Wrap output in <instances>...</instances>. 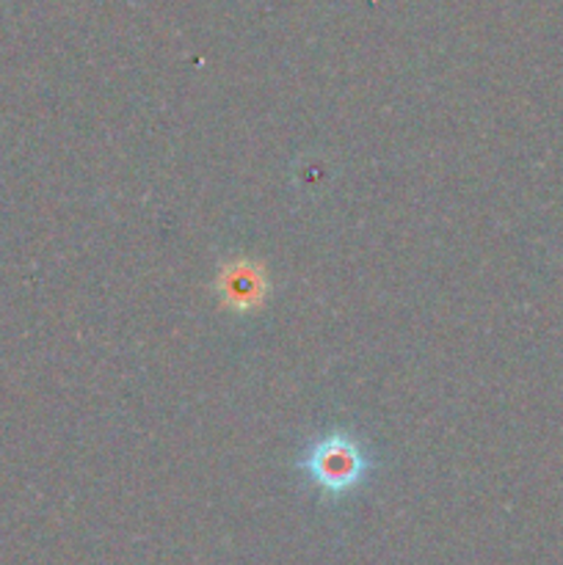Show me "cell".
<instances>
[{"instance_id":"7a4b0ae2","label":"cell","mask_w":563,"mask_h":565,"mask_svg":"<svg viewBox=\"0 0 563 565\" xmlns=\"http://www.w3.org/2000/svg\"><path fill=\"white\" fill-rule=\"evenodd\" d=\"M221 290L226 292L232 303H257L259 292H263V281L257 279V270L246 268V265H232L224 276H221Z\"/></svg>"},{"instance_id":"6da1fadb","label":"cell","mask_w":563,"mask_h":565,"mask_svg":"<svg viewBox=\"0 0 563 565\" xmlns=\"http://www.w3.org/2000/svg\"><path fill=\"white\" fill-rule=\"evenodd\" d=\"M370 456L359 439L346 430L323 434L309 441L301 452L298 469L309 478V483L320 491L323 500H340L362 486L370 472Z\"/></svg>"}]
</instances>
